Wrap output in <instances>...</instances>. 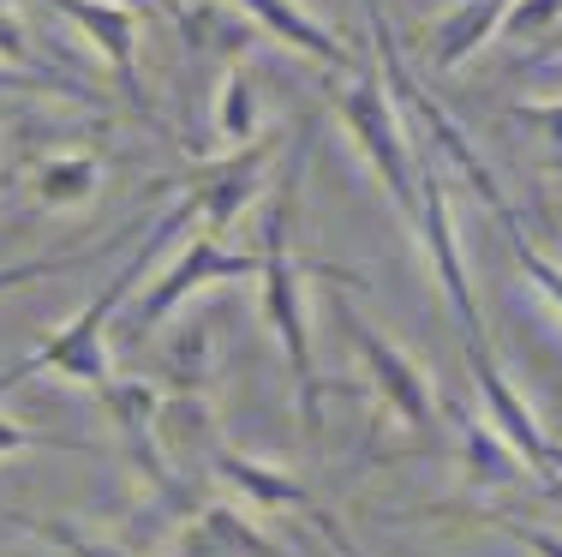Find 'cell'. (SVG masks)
Listing matches in <instances>:
<instances>
[{
  "mask_svg": "<svg viewBox=\"0 0 562 557\" xmlns=\"http://www.w3.org/2000/svg\"><path fill=\"white\" fill-rule=\"evenodd\" d=\"M300 175H305V151L293 156V175L276 186L270 210H263V246H258V282H263V324L281 336L293 366V390H300V420L317 437L324 426V383L312 366V330H305V300H300V258L288 252V222L300 210Z\"/></svg>",
  "mask_w": 562,
  "mask_h": 557,
  "instance_id": "6da1fadb",
  "label": "cell"
},
{
  "mask_svg": "<svg viewBox=\"0 0 562 557\" xmlns=\"http://www.w3.org/2000/svg\"><path fill=\"white\" fill-rule=\"evenodd\" d=\"M192 210H198L192 198H180V204H173L168 216L150 229V241H144V246L126 258V270H114V282L102 288V294L90 300V307L78 312L72 324L60 330V336H48L36 354H24L19 366H7V371H0V396H7L12 383L36 378V371H60V378H78V383H90V390H109V348H102V342H109V324H114V312L126 307L132 282H138L144 270H150V258H156V246H162V234H168V229H180V222L192 216Z\"/></svg>",
  "mask_w": 562,
  "mask_h": 557,
  "instance_id": "7a4b0ae2",
  "label": "cell"
},
{
  "mask_svg": "<svg viewBox=\"0 0 562 557\" xmlns=\"http://www.w3.org/2000/svg\"><path fill=\"white\" fill-rule=\"evenodd\" d=\"M366 24H371V48H378V66H383V78H390V90H395L401 102H407V114H413V121L425 126V151H431V156H443V163L454 168V175H461V180H467V186H473V192L491 204V216H497L503 229H508V241H515V234H520L515 204L503 198L497 175H491V163L473 151V138L461 132V121H454L449 109H437V102L425 97V85L407 73V60H401V43H395V31H390V19H383V7H378V0H366Z\"/></svg>",
  "mask_w": 562,
  "mask_h": 557,
  "instance_id": "3957f363",
  "label": "cell"
},
{
  "mask_svg": "<svg viewBox=\"0 0 562 557\" xmlns=\"http://www.w3.org/2000/svg\"><path fill=\"white\" fill-rule=\"evenodd\" d=\"M341 121L347 132L359 138L366 163L383 175V186L395 192L401 216H419V168H413V151H407V132H401V114L390 109V85H383V66H366L353 85L341 90Z\"/></svg>",
  "mask_w": 562,
  "mask_h": 557,
  "instance_id": "277c9868",
  "label": "cell"
},
{
  "mask_svg": "<svg viewBox=\"0 0 562 557\" xmlns=\"http://www.w3.org/2000/svg\"><path fill=\"white\" fill-rule=\"evenodd\" d=\"M419 234H425V246H431V264H437V276H443V294H449V307L454 318H461V342L473 348L479 342V307H473V288H467V264H461V246H454V229H449V186H443V168L431 163V151L419 156Z\"/></svg>",
  "mask_w": 562,
  "mask_h": 557,
  "instance_id": "5b68a950",
  "label": "cell"
},
{
  "mask_svg": "<svg viewBox=\"0 0 562 557\" xmlns=\"http://www.w3.org/2000/svg\"><path fill=\"white\" fill-rule=\"evenodd\" d=\"M341 312V330H347V342L359 348V360L371 366V378H378V390H383V402H390V414L401 420V426H413V432H431L437 426V396H431V383H425V371L407 360L401 348H390V342L378 336V330L366 324V318H353L347 307Z\"/></svg>",
  "mask_w": 562,
  "mask_h": 557,
  "instance_id": "8992f818",
  "label": "cell"
},
{
  "mask_svg": "<svg viewBox=\"0 0 562 557\" xmlns=\"http://www.w3.org/2000/svg\"><path fill=\"white\" fill-rule=\"evenodd\" d=\"M467 366H473V383L485 390V408H491V420H497L503 444L515 449L520 461H532V474H539V486H544V492L562 498V480H557V468H551V437L539 432L532 408H527V402H520V396L503 383V366L491 360V348H485V342H473V348H467Z\"/></svg>",
  "mask_w": 562,
  "mask_h": 557,
  "instance_id": "52a82bcc",
  "label": "cell"
},
{
  "mask_svg": "<svg viewBox=\"0 0 562 557\" xmlns=\"http://www.w3.org/2000/svg\"><path fill=\"white\" fill-rule=\"evenodd\" d=\"M43 7H55L60 19H72L78 31L97 43V55L109 60L120 97H126L132 109H150V97H144V85H138V12L120 7V0H43Z\"/></svg>",
  "mask_w": 562,
  "mask_h": 557,
  "instance_id": "ba28073f",
  "label": "cell"
},
{
  "mask_svg": "<svg viewBox=\"0 0 562 557\" xmlns=\"http://www.w3.org/2000/svg\"><path fill=\"white\" fill-rule=\"evenodd\" d=\"M102 402H109V414H114L120 437H126L132 461H138V468L156 480V492H162V498L173 503V510H192V492H186L180 474L168 468V456L156 449V408H162V402L150 396V383H120V378H109Z\"/></svg>",
  "mask_w": 562,
  "mask_h": 557,
  "instance_id": "9c48e42d",
  "label": "cell"
},
{
  "mask_svg": "<svg viewBox=\"0 0 562 557\" xmlns=\"http://www.w3.org/2000/svg\"><path fill=\"white\" fill-rule=\"evenodd\" d=\"M216 276H258V258H251V252H227L222 241H210V234H204V241H192V246L180 252V264H173L162 282L150 288V294H144L138 324H162V318L180 307L192 288L216 282Z\"/></svg>",
  "mask_w": 562,
  "mask_h": 557,
  "instance_id": "30bf717a",
  "label": "cell"
},
{
  "mask_svg": "<svg viewBox=\"0 0 562 557\" xmlns=\"http://www.w3.org/2000/svg\"><path fill=\"white\" fill-rule=\"evenodd\" d=\"M270 144L276 138H258L251 151H239L234 163H222V168H210V180H198L192 192V204H204V222H210V241H222L227 229H234V216H239V204L251 198V186H258V168H263V156H270Z\"/></svg>",
  "mask_w": 562,
  "mask_h": 557,
  "instance_id": "8fae6325",
  "label": "cell"
},
{
  "mask_svg": "<svg viewBox=\"0 0 562 557\" xmlns=\"http://www.w3.org/2000/svg\"><path fill=\"white\" fill-rule=\"evenodd\" d=\"M508 7H515V0H461V7H454L449 19L437 24V48H431V55H437V73H454V66L473 55V48H485L491 36L503 31Z\"/></svg>",
  "mask_w": 562,
  "mask_h": 557,
  "instance_id": "7c38bea8",
  "label": "cell"
},
{
  "mask_svg": "<svg viewBox=\"0 0 562 557\" xmlns=\"http://www.w3.org/2000/svg\"><path fill=\"white\" fill-rule=\"evenodd\" d=\"M216 474L227 486H239L251 503H263V510H317L312 492H305L300 480H288V474L263 468V461L239 456V449H216Z\"/></svg>",
  "mask_w": 562,
  "mask_h": 557,
  "instance_id": "4fadbf2b",
  "label": "cell"
},
{
  "mask_svg": "<svg viewBox=\"0 0 562 557\" xmlns=\"http://www.w3.org/2000/svg\"><path fill=\"white\" fill-rule=\"evenodd\" d=\"M227 7L251 12V19H258L270 36H281V43H293V48H305V55L324 60V66H341V60H347V48L336 43V36H329L324 24H312L305 12H293L288 0H227Z\"/></svg>",
  "mask_w": 562,
  "mask_h": 557,
  "instance_id": "5bb4252c",
  "label": "cell"
},
{
  "mask_svg": "<svg viewBox=\"0 0 562 557\" xmlns=\"http://www.w3.org/2000/svg\"><path fill=\"white\" fill-rule=\"evenodd\" d=\"M216 132L234 151H246V138L258 132V85H251L246 60H227V78L216 90Z\"/></svg>",
  "mask_w": 562,
  "mask_h": 557,
  "instance_id": "9a60e30c",
  "label": "cell"
},
{
  "mask_svg": "<svg viewBox=\"0 0 562 557\" xmlns=\"http://www.w3.org/2000/svg\"><path fill=\"white\" fill-rule=\"evenodd\" d=\"M97 180H102L97 156H55V163H43V175H36V198L66 210V204H85V198L97 192Z\"/></svg>",
  "mask_w": 562,
  "mask_h": 557,
  "instance_id": "2e32d148",
  "label": "cell"
},
{
  "mask_svg": "<svg viewBox=\"0 0 562 557\" xmlns=\"http://www.w3.org/2000/svg\"><path fill=\"white\" fill-rule=\"evenodd\" d=\"M19 527H31L36 539H48V546H60L66 557H126V552H114V546H102V539H90V534H78L72 522H60V515H31V510H7Z\"/></svg>",
  "mask_w": 562,
  "mask_h": 557,
  "instance_id": "e0dca14e",
  "label": "cell"
},
{
  "mask_svg": "<svg viewBox=\"0 0 562 557\" xmlns=\"http://www.w3.org/2000/svg\"><path fill=\"white\" fill-rule=\"evenodd\" d=\"M0 60H7L12 73H31V78H60V73H48V66H36V55H31V36L19 31V19H12L7 7H0Z\"/></svg>",
  "mask_w": 562,
  "mask_h": 557,
  "instance_id": "ac0fdd59",
  "label": "cell"
},
{
  "mask_svg": "<svg viewBox=\"0 0 562 557\" xmlns=\"http://www.w3.org/2000/svg\"><path fill=\"white\" fill-rule=\"evenodd\" d=\"M454 420H461L467 444H473V461H479V474H491V480H515V449H497L485 432H479V420H467V414H454Z\"/></svg>",
  "mask_w": 562,
  "mask_h": 557,
  "instance_id": "d6986e66",
  "label": "cell"
},
{
  "mask_svg": "<svg viewBox=\"0 0 562 557\" xmlns=\"http://www.w3.org/2000/svg\"><path fill=\"white\" fill-rule=\"evenodd\" d=\"M557 19H562V0H515L508 19H503V31L508 36H544Z\"/></svg>",
  "mask_w": 562,
  "mask_h": 557,
  "instance_id": "ffe728a7",
  "label": "cell"
},
{
  "mask_svg": "<svg viewBox=\"0 0 562 557\" xmlns=\"http://www.w3.org/2000/svg\"><path fill=\"white\" fill-rule=\"evenodd\" d=\"M12 449H90L78 437H55V432H36V426H19V420H0V456Z\"/></svg>",
  "mask_w": 562,
  "mask_h": 557,
  "instance_id": "44dd1931",
  "label": "cell"
},
{
  "mask_svg": "<svg viewBox=\"0 0 562 557\" xmlns=\"http://www.w3.org/2000/svg\"><path fill=\"white\" fill-rule=\"evenodd\" d=\"M78 264H85V252H66V258H36V264H7V270H0V294H7V288L36 282V276H66V270H78Z\"/></svg>",
  "mask_w": 562,
  "mask_h": 557,
  "instance_id": "7402d4cb",
  "label": "cell"
},
{
  "mask_svg": "<svg viewBox=\"0 0 562 557\" xmlns=\"http://www.w3.org/2000/svg\"><path fill=\"white\" fill-rule=\"evenodd\" d=\"M515 258H520V270H527V276H532V282H539V288H544V294H551V300H557V307H562V270H557V264H551V258H539V252H532V246H527V234H515Z\"/></svg>",
  "mask_w": 562,
  "mask_h": 557,
  "instance_id": "603a6c76",
  "label": "cell"
},
{
  "mask_svg": "<svg viewBox=\"0 0 562 557\" xmlns=\"http://www.w3.org/2000/svg\"><path fill=\"white\" fill-rule=\"evenodd\" d=\"M491 522H497L503 534H515L532 557H562V539H557V534H544V527H527V522H515V515H503V510H491Z\"/></svg>",
  "mask_w": 562,
  "mask_h": 557,
  "instance_id": "cb8c5ba5",
  "label": "cell"
},
{
  "mask_svg": "<svg viewBox=\"0 0 562 557\" xmlns=\"http://www.w3.org/2000/svg\"><path fill=\"white\" fill-rule=\"evenodd\" d=\"M515 121L544 126V138H551V168L562 175V102H551V109H527V102H520V109H515Z\"/></svg>",
  "mask_w": 562,
  "mask_h": 557,
  "instance_id": "d4e9b609",
  "label": "cell"
},
{
  "mask_svg": "<svg viewBox=\"0 0 562 557\" xmlns=\"http://www.w3.org/2000/svg\"><path fill=\"white\" fill-rule=\"evenodd\" d=\"M7 85H36V90H72V97H85V85H72V78H31V73H0Z\"/></svg>",
  "mask_w": 562,
  "mask_h": 557,
  "instance_id": "484cf974",
  "label": "cell"
},
{
  "mask_svg": "<svg viewBox=\"0 0 562 557\" xmlns=\"http://www.w3.org/2000/svg\"><path fill=\"white\" fill-rule=\"evenodd\" d=\"M551 468H557V480H562V449L551 444Z\"/></svg>",
  "mask_w": 562,
  "mask_h": 557,
  "instance_id": "4316f807",
  "label": "cell"
}]
</instances>
